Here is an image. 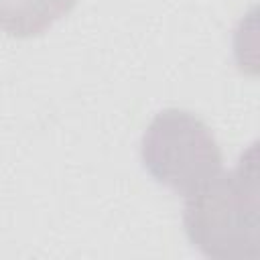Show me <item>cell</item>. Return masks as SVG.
Instances as JSON below:
<instances>
[{
	"instance_id": "2",
	"label": "cell",
	"mask_w": 260,
	"mask_h": 260,
	"mask_svg": "<svg viewBox=\"0 0 260 260\" xmlns=\"http://www.w3.org/2000/svg\"><path fill=\"white\" fill-rule=\"evenodd\" d=\"M144 171L177 195H191L221 171V150L209 126L179 108L158 112L142 134Z\"/></svg>"
},
{
	"instance_id": "3",
	"label": "cell",
	"mask_w": 260,
	"mask_h": 260,
	"mask_svg": "<svg viewBox=\"0 0 260 260\" xmlns=\"http://www.w3.org/2000/svg\"><path fill=\"white\" fill-rule=\"evenodd\" d=\"M77 0H0V30L28 39L49 30Z\"/></svg>"
},
{
	"instance_id": "1",
	"label": "cell",
	"mask_w": 260,
	"mask_h": 260,
	"mask_svg": "<svg viewBox=\"0 0 260 260\" xmlns=\"http://www.w3.org/2000/svg\"><path fill=\"white\" fill-rule=\"evenodd\" d=\"M256 142L232 171H219L185 197L183 225L205 258L252 260L260 252V195Z\"/></svg>"
}]
</instances>
